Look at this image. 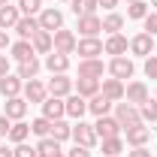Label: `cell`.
I'll return each mask as SVG.
<instances>
[{"mask_svg":"<svg viewBox=\"0 0 157 157\" xmlns=\"http://www.w3.org/2000/svg\"><path fill=\"white\" fill-rule=\"evenodd\" d=\"M27 100L24 97H9L6 103H3V115L9 118V121H24V115H27Z\"/></svg>","mask_w":157,"mask_h":157,"instance_id":"cell-11","label":"cell"},{"mask_svg":"<svg viewBox=\"0 0 157 157\" xmlns=\"http://www.w3.org/2000/svg\"><path fill=\"white\" fill-rule=\"evenodd\" d=\"M154 100H157V94H154Z\"/></svg>","mask_w":157,"mask_h":157,"instance_id":"cell-55","label":"cell"},{"mask_svg":"<svg viewBox=\"0 0 157 157\" xmlns=\"http://www.w3.org/2000/svg\"><path fill=\"white\" fill-rule=\"evenodd\" d=\"M139 115H142L145 124H157V100H145L139 106Z\"/></svg>","mask_w":157,"mask_h":157,"instance_id":"cell-35","label":"cell"},{"mask_svg":"<svg viewBox=\"0 0 157 157\" xmlns=\"http://www.w3.org/2000/svg\"><path fill=\"white\" fill-rule=\"evenodd\" d=\"M127 48H130V39L124 36V33H112V36L103 42V52H106V55H112V58L127 55Z\"/></svg>","mask_w":157,"mask_h":157,"instance_id":"cell-14","label":"cell"},{"mask_svg":"<svg viewBox=\"0 0 157 157\" xmlns=\"http://www.w3.org/2000/svg\"><path fill=\"white\" fill-rule=\"evenodd\" d=\"M39 67H42V63H39L36 55H33V58H27V60H21V63H18V73H15V76H18L21 82H30V78H36Z\"/></svg>","mask_w":157,"mask_h":157,"instance_id":"cell-27","label":"cell"},{"mask_svg":"<svg viewBox=\"0 0 157 157\" xmlns=\"http://www.w3.org/2000/svg\"><path fill=\"white\" fill-rule=\"evenodd\" d=\"M124 133H127V145H130V148H145L148 139H151V127H148L145 121H139L133 127H127Z\"/></svg>","mask_w":157,"mask_h":157,"instance_id":"cell-4","label":"cell"},{"mask_svg":"<svg viewBox=\"0 0 157 157\" xmlns=\"http://www.w3.org/2000/svg\"><path fill=\"white\" fill-rule=\"evenodd\" d=\"M133 73H136V67H133V60L127 58V55H121V58H112L109 60V76L112 78H133Z\"/></svg>","mask_w":157,"mask_h":157,"instance_id":"cell-5","label":"cell"},{"mask_svg":"<svg viewBox=\"0 0 157 157\" xmlns=\"http://www.w3.org/2000/svg\"><path fill=\"white\" fill-rule=\"evenodd\" d=\"M73 142H76V145H85V148H94V145H97V130H94V124L76 121V124H73Z\"/></svg>","mask_w":157,"mask_h":157,"instance_id":"cell-3","label":"cell"},{"mask_svg":"<svg viewBox=\"0 0 157 157\" xmlns=\"http://www.w3.org/2000/svg\"><path fill=\"white\" fill-rule=\"evenodd\" d=\"M121 151H124V139H121V136L103 139V154H106V157H118Z\"/></svg>","mask_w":157,"mask_h":157,"instance_id":"cell-36","label":"cell"},{"mask_svg":"<svg viewBox=\"0 0 157 157\" xmlns=\"http://www.w3.org/2000/svg\"><path fill=\"white\" fill-rule=\"evenodd\" d=\"M124 100L133 103V106H142L145 100H151L148 97V85H145V82H130V85L124 88Z\"/></svg>","mask_w":157,"mask_h":157,"instance_id":"cell-15","label":"cell"},{"mask_svg":"<svg viewBox=\"0 0 157 157\" xmlns=\"http://www.w3.org/2000/svg\"><path fill=\"white\" fill-rule=\"evenodd\" d=\"M36 18H39V27H42V30H48V33H55V30L63 27V12H60L58 6H45Z\"/></svg>","mask_w":157,"mask_h":157,"instance_id":"cell-2","label":"cell"},{"mask_svg":"<svg viewBox=\"0 0 157 157\" xmlns=\"http://www.w3.org/2000/svg\"><path fill=\"white\" fill-rule=\"evenodd\" d=\"M48 130H52V121H48V118H33V121H30V133H36L39 139H45L48 136Z\"/></svg>","mask_w":157,"mask_h":157,"instance_id":"cell-37","label":"cell"},{"mask_svg":"<svg viewBox=\"0 0 157 157\" xmlns=\"http://www.w3.org/2000/svg\"><path fill=\"white\" fill-rule=\"evenodd\" d=\"M127 3H136V0H127Z\"/></svg>","mask_w":157,"mask_h":157,"instance_id":"cell-54","label":"cell"},{"mask_svg":"<svg viewBox=\"0 0 157 157\" xmlns=\"http://www.w3.org/2000/svg\"><path fill=\"white\" fill-rule=\"evenodd\" d=\"M60 3H73V0H60Z\"/></svg>","mask_w":157,"mask_h":157,"instance_id":"cell-52","label":"cell"},{"mask_svg":"<svg viewBox=\"0 0 157 157\" xmlns=\"http://www.w3.org/2000/svg\"><path fill=\"white\" fill-rule=\"evenodd\" d=\"M45 70H48L52 76H58V73H67V70H70V55L48 52V55H45Z\"/></svg>","mask_w":157,"mask_h":157,"instance_id":"cell-19","label":"cell"},{"mask_svg":"<svg viewBox=\"0 0 157 157\" xmlns=\"http://www.w3.org/2000/svg\"><path fill=\"white\" fill-rule=\"evenodd\" d=\"M12 30L18 33V39H33V33L42 30V27H39V18H36V15H21L18 24H15Z\"/></svg>","mask_w":157,"mask_h":157,"instance_id":"cell-16","label":"cell"},{"mask_svg":"<svg viewBox=\"0 0 157 157\" xmlns=\"http://www.w3.org/2000/svg\"><path fill=\"white\" fill-rule=\"evenodd\" d=\"M76 52H78V58H82V60L100 58V55H103V39H97V36H82L76 42Z\"/></svg>","mask_w":157,"mask_h":157,"instance_id":"cell-7","label":"cell"},{"mask_svg":"<svg viewBox=\"0 0 157 157\" xmlns=\"http://www.w3.org/2000/svg\"><path fill=\"white\" fill-rule=\"evenodd\" d=\"M48 136L55 139V142H67V139H73V124H67L63 118H58V121H52V130H48Z\"/></svg>","mask_w":157,"mask_h":157,"instance_id":"cell-25","label":"cell"},{"mask_svg":"<svg viewBox=\"0 0 157 157\" xmlns=\"http://www.w3.org/2000/svg\"><path fill=\"white\" fill-rule=\"evenodd\" d=\"M115 121L121 124V130H127V127L139 124V121H142L139 106H133V103H115Z\"/></svg>","mask_w":157,"mask_h":157,"instance_id":"cell-1","label":"cell"},{"mask_svg":"<svg viewBox=\"0 0 157 157\" xmlns=\"http://www.w3.org/2000/svg\"><path fill=\"white\" fill-rule=\"evenodd\" d=\"M45 88H48V94H52V97H70V94H73V78L67 76V73H58V76L48 78V85H45Z\"/></svg>","mask_w":157,"mask_h":157,"instance_id":"cell-9","label":"cell"},{"mask_svg":"<svg viewBox=\"0 0 157 157\" xmlns=\"http://www.w3.org/2000/svg\"><path fill=\"white\" fill-rule=\"evenodd\" d=\"M52 157H67V151H63V148H60V151H55V154Z\"/></svg>","mask_w":157,"mask_h":157,"instance_id":"cell-49","label":"cell"},{"mask_svg":"<svg viewBox=\"0 0 157 157\" xmlns=\"http://www.w3.org/2000/svg\"><path fill=\"white\" fill-rule=\"evenodd\" d=\"M30 45H33V52H36V55H48V52L55 48V36H52L48 30H36L33 39H30Z\"/></svg>","mask_w":157,"mask_h":157,"instance_id":"cell-24","label":"cell"},{"mask_svg":"<svg viewBox=\"0 0 157 157\" xmlns=\"http://www.w3.org/2000/svg\"><path fill=\"white\" fill-rule=\"evenodd\" d=\"M67 157H91V148H85V145H73V148L67 151Z\"/></svg>","mask_w":157,"mask_h":157,"instance_id":"cell-42","label":"cell"},{"mask_svg":"<svg viewBox=\"0 0 157 157\" xmlns=\"http://www.w3.org/2000/svg\"><path fill=\"white\" fill-rule=\"evenodd\" d=\"M154 42H157V39L151 36V33L142 30V33H136V36L130 39V52H133L136 58H148V55L154 52Z\"/></svg>","mask_w":157,"mask_h":157,"instance_id":"cell-10","label":"cell"},{"mask_svg":"<svg viewBox=\"0 0 157 157\" xmlns=\"http://www.w3.org/2000/svg\"><path fill=\"white\" fill-rule=\"evenodd\" d=\"M9 52H12V60H18V63L36 55V52H33V45H30V39H18V42H12V45H9Z\"/></svg>","mask_w":157,"mask_h":157,"instance_id":"cell-29","label":"cell"},{"mask_svg":"<svg viewBox=\"0 0 157 157\" xmlns=\"http://www.w3.org/2000/svg\"><path fill=\"white\" fill-rule=\"evenodd\" d=\"M151 12V6L145 3V0H136V3H127V18H133V21H142L145 15Z\"/></svg>","mask_w":157,"mask_h":157,"instance_id":"cell-33","label":"cell"},{"mask_svg":"<svg viewBox=\"0 0 157 157\" xmlns=\"http://www.w3.org/2000/svg\"><path fill=\"white\" fill-rule=\"evenodd\" d=\"M142 24H145V33L157 36V12H148V15L142 18Z\"/></svg>","mask_w":157,"mask_h":157,"instance_id":"cell-40","label":"cell"},{"mask_svg":"<svg viewBox=\"0 0 157 157\" xmlns=\"http://www.w3.org/2000/svg\"><path fill=\"white\" fill-rule=\"evenodd\" d=\"M70 9L76 12V18H82V15H97V0H73Z\"/></svg>","mask_w":157,"mask_h":157,"instance_id":"cell-31","label":"cell"},{"mask_svg":"<svg viewBox=\"0 0 157 157\" xmlns=\"http://www.w3.org/2000/svg\"><path fill=\"white\" fill-rule=\"evenodd\" d=\"M6 3H9V0H0V6H6Z\"/></svg>","mask_w":157,"mask_h":157,"instance_id":"cell-51","label":"cell"},{"mask_svg":"<svg viewBox=\"0 0 157 157\" xmlns=\"http://www.w3.org/2000/svg\"><path fill=\"white\" fill-rule=\"evenodd\" d=\"M9 45H12V42H9V33H6V30H0V52H6Z\"/></svg>","mask_w":157,"mask_h":157,"instance_id":"cell-45","label":"cell"},{"mask_svg":"<svg viewBox=\"0 0 157 157\" xmlns=\"http://www.w3.org/2000/svg\"><path fill=\"white\" fill-rule=\"evenodd\" d=\"M63 103H67V118H76V121H82V115L88 112V100L78 97V94H70V97H63Z\"/></svg>","mask_w":157,"mask_h":157,"instance_id":"cell-21","label":"cell"},{"mask_svg":"<svg viewBox=\"0 0 157 157\" xmlns=\"http://www.w3.org/2000/svg\"><path fill=\"white\" fill-rule=\"evenodd\" d=\"M21 91H24V82L18 76H12V73H6V76L0 78V94L9 100V97H21Z\"/></svg>","mask_w":157,"mask_h":157,"instance_id":"cell-18","label":"cell"},{"mask_svg":"<svg viewBox=\"0 0 157 157\" xmlns=\"http://www.w3.org/2000/svg\"><path fill=\"white\" fill-rule=\"evenodd\" d=\"M148 6H157V0H148Z\"/></svg>","mask_w":157,"mask_h":157,"instance_id":"cell-50","label":"cell"},{"mask_svg":"<svg viewBox=\"0 0 157 157\" xmlns=\"http://www.w3.org/2000/svg\"><path fill=\"white\" fill-rule=\"evenodd\" d=\"M145 76L157 78V55H148V58H145Z\"/></svg>","mask_w":157,"mask_h":157,"instance_id":"cell-41","label":"cell"},{"mask_svg":"<svg viewBox=\"0 0 157 157\" xmlns=\"http://www.w3.org/2000/svg\"><path fill=\"white\" fill-rule=\"evenodd\" d=\"M15 157H36V145H27V142H18L15 148Z\"/></svg>","mask_w":157,"mask_h":157,"instance_id":"cell-39","label":"cell"},{"mask_svg":"<svg viewBox=\"0 0 157 157\" xmlns=\"http://www.w3.org/2000/svg\"><path fill=\"white\" fill-rule=\"evenodd\" d=\"M100 94L109 97L112 103H121L124 100V82L121 78H100Z\"/></svg>","mask_w":157,"mask_h":157,"instance_id":"cell-13","label":"cell"},{"mask_svg":"<svg viewBox=\"0 0 157 157\" xmlns=\"http://www.w3.org/2000/svg\"><path fill=\"white\" fill-rule=\"evenodd\" d=\"M9 127H12V121L6 115H0V139H9Z\"/></svg>","mask_w":157,"mask_h":157,"instance_id":"cell-43","label":"cell"},{"mask_svg":"<svg viewBox=\"0 0 157 157\" xmlns=\"http://www.w3.org/2000/svg\"><path fill=\"white\" fill-rule=\"evenodd\" d=\"M45 6H42V0H18V12L21 15H39Z\"/></svg>","mask_w":157,"mask_h":157,"instance_id":"cell-38","label":"cell"},{"mask_svg":"<svg viewBox=\"0 0 157 157\" xmlns=\"http://www.w3.org/2000/svg\"><path fill=\"white\" fill-rule=\"evenodd\" d=\"M127 157H151L148 148H133V151H127Z\"/></svg>","mask_w":157,"mask_h":157,"instance_id":"cell-44","label":"cell"},{"mask_svg":"<svg viewBox=\"0 0 157 157\" xmlns=\"http://www.w3.org/2000/svg\"><path fill=\"white\" fill-rule=\"evenodd\" d=\"M73 88H76V94H78V97L91 100L94 94H100V78H78Z\"/></svg>","mask_w":157,"mask_h":157,"instance_id":"cell-28","label":"cell"},{"mask_svg":"<svg viewBox=\"0 0 157 157\" xmlns=\"http://www.w3.org/2000/svg\"><path fill=\"white\" fill-rule=\"evenodd\" d=\"M94 130H97V139H112V136H121V124L115 121V115H103V118H97Z\"/></svg>","mask_w":157,"mask_h":157,"instance_id":"cell-12","label":"cell"},{"mask_svg":"<svg viewBox=\"0 0 157 157\" xmlns=\"http://www.w3.org/2000/svg\"><path fill=\"white\" fill-rule=\"evenodd\" d=\"M97 6H103V9H115L118 0H97Z\"/></svg>","mask_w":157,"mask_h":157,"instance_id":"cell-47","label":"cell"},{"mask_svg":"<svg viewBox=\"0 0 157 157\" xmlns=\"http://www.w3.org/2000/svg\"><path fill=\"white\" fill-rule=\"evenodd\" d=\"M30 136V124H24V121H12V127H9V142H27Z\"/></svg>","mask_w":157,"mask_h":157,"instance_id":"cell-30","label":"cell"},{"mask_svg":"<svg viewBox=\"0 0 157 157\" xmlns=\"http://www.w3.org/2000/svg\"><path fill=\"white\" fill-rule=\"evenodd\" d=\"M52 36H55V48H52V52H60V55H73V52H76V42H78V39H76L73 30L60 27V30H55Z\"/></svg>","mask_w":157,"mask_h":157,"instance_id":"cell-6","label":"cell"},{"mask_svg":"<svg viewBox=\"0 0 157 157\" xmlns=\"http://www.w3.org/2000/svg\"><path fill=\"white\" fill-rule=\"evenodd\" d=\"M112 109H115V103H112L109 97H103V94H94V97L88 100V112H91V115H97V118L109 115Z\"/></svg>","mask_w":157,"mask_h":157,"instance_id":"cell-23","label":"cell"},{"mask_svg":"<svg viewBox=\"0 0 157 157\" xmlns=\"http://www.w3.org/2000/svg\"><path fill=\"white\" fill-rule=\"evenodd\" d=\"M6 73H9V58H6V55H0V78L6 76Z\"/></svg>","mask_w":157,"mask_h":157,"instance_id":"cell-46","label":"cell"},{"mask_svg":"<svg viewBox=\"0 0 157 157\" xmlns=\"http://www.w3.org/2000/svg\"><path fill=\"white\" fill-rule=\"evenodd\" d=\"M21 18V12H18V6H0V30H12L15 24H18Z\"/></svg>","mask_w":157,"mask_h":157,"instance_id":"cell-26","label":"cell"},{"mask_svg":"<svg viewBox=\"0 0 157 157\" xmlns=\"http://www.w3.org/2000/svg\"><path fill=\"white\" fill-rule=\"evenodd\" d=\"M103 60L100 58H88V60H78V78H103Z\"/></svg>","mask_w":157,"mask_h":157,"instance_id":"cell-17","label":"cell"},{"mask_svg":"<svg viewBox=\"0 0 157 157\" xmlns=\"http://www.w3.org/2000/svg\"><path fill=\"white\" fill-rule=\"evenodd\" d=\"M154 55H157V42H154Z\"/></svg>","mask_w":157,"mask_h":157,"instance_id":"cell-53","label":"cell"},{"mask_svg":"<svg viewBox=\"0 0 157 157\" xmlns=\"http://www.w3.org/2000/svg\"><path fill=\"white\" fill-rule=\"evenodd\" d=\"M0 157H15V151H12V148H6V145H0Z\"/></svg>","mask_w":157,"mask_h":157,"instance_id":"cell-48","label":"cell"},{"mask_svg":"<svg viewBox=\"0 0 157 157\" xmlns=\"http://www.w3.org/2000/svg\"><path fill=\"white\" fill-rule=\"evenodd\" d=\"M39 106H42V118H48V121H58V118L67 115V103H63V97H52V94H48Z\"/></svg>","mask_w":157,"mask_h":157,"instance_id":"cell-8","label":"cell"},{"mask_svg":"<svg viewBox=\"0 0 157 157\" xmlns=\"http://www.w3.org/2000/svg\"><path fill=\"white\" fill-rule=\"evenodd\" d=\"M76 30L82 33V36H97L100 30H103V18H100V15H82Z\"/></svg>","mask_w":157,"mask_h":157,"instance_id":"cell-22","label":"cell"},{"mask_svg":"<svg viewBox=\"0 0 157 157\" xmlns=\"http://www.w3.org/2000/svg\"><path fill=\"white\" fill-rule=\"evenodd\" d=\"M55 151H60V142H55L52 136H45V139L36 142V157H52Z\"/></svg>","mask_w":157,"mask_h":157,"instance_id":"cell-34","label":"cell"},{"mask_svg":"<svg viewBox=\"0 0 157 157\" xmlns=\"http://www.w3.org/2000/svg\"><path fill=\"white\" fill-rule=\"evenodd\" d=\"M121 27H124V15L121 12H109L106 18H103V30L112 36V33H121Z\"/></svg>","mask_w":157,"mask_h":157,"instance_id":"cell-32","label":"cell"},{"mask_svg":"<svg viewBox=\"0 0 157 157\" xmlns=\"http://www.w3.org/2000/svg\"><path fill=\"white\" fill-rule=\"evenodd\" d=\"M45 97H48V88H45L39 78L24 82V100H27V103H42Z\"/></svg>","mask_w":157,"mask_h":157,"instance_id":"cell-20","label":"cell"}]
</instances>
